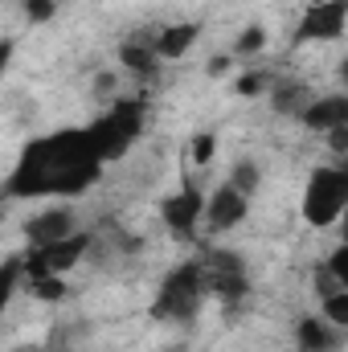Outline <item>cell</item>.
Returning a JSON list of instances; mask_svg holds the SVG:
<instances>
[{"label":"cell","instance_id":"17","mask_svg":"<svg viewBox=\"0 0 348 352\" xmlns=\"http://www.w3.org/2000/svg\"><path fill=\"white\" fill-rule=\"evenodd\" d=\"M230 184H234L238 192H246V197H250V192H254V188L262 184L259 164H254V160H238V164L230 168Z\"/></svg>","mask_w":348,"mask_h":352},{"label":"cell","instance_id":"15","mask_svg":"<svg viewBox=\"0 0 348 352\" xmlns=\"http://www.w3.org/2000/svg\"><path fill=\"white\" fill-rule=\"evenodd\" d=\"M320 316L332 324V328H345L348 332V291L340 287V291H332L328 299H320Z\"/></svg>","mask_w":348,"mask_h":352},{"label":"cell","instance_id":"25","mask_svg":"<svg viewBox=\"0 0 348 352\" xmlns=\"http://www.w3.org/2000/svg\"><path fill=\"white\" fill-rule=\"evenodd\" d=\"M230 62H234V54H221V58H213V62H209V74H213V78H217V74H226V70H230Z\"/></svg>","mask_w":348,"mask_h":352},{"label":"cell","instance_id":"23","mask_svg":"<svg viewBox=\"0 0 348 352\" xmlns=\"http://www.w3.org/2000/svg\"><path fill=\"white\" fill-rule=\"evenodd\" d=\"M332 291H340V278H336V274L328 270V263H324L320 270H316V295H320V299H328Z\"/></svg>","mask_w":348,"mask_h":352},{"label":"cell","instance_id":"29","mask_svg":"<svg viewBox=\"0 0 348 352\" xmlns=\"http://www.w3.org/2000/svg\"><path fill=\"white\" fill-rule=\"evenodd\" d=\"M316 4H320V0H316Z\"/></svg>","mask_w":348,"mask_h":352},{"label":"cell","instance_id":"10","mask_svg":"<svg viewBox=\"0 0 348 352\" xmlns=\"http://www.w3.org/2000/svg\"><path fill=\"white\" fill-rule=\"evenodd\" d=\"M348 123V94H324V98H316L307 111H303V127L307 131H336V127H345Z\"/></svg>","mask_w":348,"mask_h":352},{"label":"cell","instance_id":"7","mask_svg":"<svg viewBox=\"0 0 348 352\" xmlns=\"http://www.w3.org/2000/svg\"><path fill=\"white\" fill-rule=\"evenodd\" d=\"M205 201L209 197H201L197 184H184L180 192L160 201V217H164V226L173 230L176 238H193L197 234V221H205Z\"/></svg>","mask_w":348,"mask_h":352},{"label":"cell","instance_id":"22","mask_svg":"<svg viewBox=\"0 0 348 352\" xmlns=\"http://www.w3.org/2000/svg\"><path fill=\"white\" fill-rule=\"evenodd\" d=\"M328 270L340 278V287L348 291V242H345V246H336V250L328 254Z\"/></svg>","mask_w":348,"mask_h":352},{"label":"cell","instance_id":"4","mask_svg":"<svg viewBox=\"0 0 348 352\" xmlns=\"http://www.w3.org/2000/svg\"><path fill=\"white\" fill-rule=\"evenodd\" d=\"M201 263H205V278H209V295H217L221 303H242V295L250 291V278H246V266L238 254H230V250H209V254H201Z\"/></svg>","mask_w":348,"mask_h":352},{"label":"cell","instance_id":"5","mask_svg":"<svg viewBox=\"0 0 348 352\" xmlns=\"http://www.w3.org/2000/svg\"><path fill=\"white\" fill-rule=\"evenodd\" d=\"M135 135H140V107H115L107 119H98L90 127V140H94L102 160H115Z\"/></svg>","mask_w":348,"mask_h":352},{"label":"cell","instance_id":"14","mask_svg":"<svg viewBox=\"0 0 348 352\" xmlns=\"http://www.w3.org/2000/svg\"><path fill=\"white\" fill-rule=\"evenodd\" d=\"M119 62L131 70V74H156V66L164 62L160 54H156V45H144V41H123L119 45Z\"/></svg>","mask_w":348,"mask_h":352},{"label":"cell","instance_id":"26","mask_svg":"<svg viewBox=\"0 0 348 352\" xmlns=\"http://www.w3.org/2000/svg\"><path fill=\"white\" fill-rule=\"evenodd\" d=\"M336 74H340V82H345V87H348V58H345V62H340V70H336Z\"/></svg>","mask_w":348,"mask_h":352},{"label":"cell","instance_id":"1","mask_svg":"<svg viewBox=\"0 0 348 352\" xmlns=\"http://www.w3.org/2000/svg\"><path fill=\"white\" fill-rule=\"evenodd\" d=\"M102 156L87 131H58L25 148L21 164L12 168L4 192L8 197H74L94 184Z\"/></svg>","mask_w":348,"mask_h":352},{"label":"cell","instance_id":"13","mask_svg":"<svg viewBox=\"0 0 348 352\" xmlns=\"http://www.w3.org/2000/svg\"><path fill=\"white\" fill-rule=\"evenodd\" d=\"M295 344H299V352H328L332 349V324H328L324 316H307V320H299Z\"/></svg>","mask_w":348,"mask_h":352},{"label":"cell","instance_id":"16","mask_svg":"<svg viewBox=\"0 0 348 352\" xmlns=\"http://www.w3.org/2000/svg\"><path fill=\"white\" fill-rule=\"evenodd\" d=\"M262 50H266V29L262 25H246L238 33V41H234V58H254Z\"/></svg>","mask_w":348,"mask_h":352},{"label":"cell","instance_id":"19","mask_svg":"<svg viewBox=\"0 0 348 352\" xmlns=\"http://www.w3.org/2000/svg\"><path fill=\"white\" fill-rule=\"evenodd\" d=\"M213 152H217V135H213V131H201V135H193V148H188L193 164H209V160H213Z\"/></svg>","mask_w":348,"mask_h":352},{"label":"cell","instance_id":"28","mask_svg":"<svg viewBox=\"0 0 348 352\" xmlns=\"http://www.w3.org/2000/svg\"><path fill=\"white\" fill-rule=\"evenodd\" d=\"M345 131H348V123H345Z\"/></svg>","mask_w":348,"mask_h":352},{"label":"cell","instance_id":"18","mask_svg":"<svg viewBox=\"0 0 348 352\" xmlns=\"http://www.w3.org/2000/svg\"><path fill=\"white\" fill-rule=\"evenodd\" d=\"M29 287H33V295L45 299V303L66 299V274H45V278H37V283H29Z\"/></svg>","mask_w":348,"mask_h":352},{"label":"cell","instance_id":"12","mask_svg":"<svg viewBox=\"0 0 348 352\" xmlns=\"http://www.w3.org/2000/svg\"><path fill=\"white\" fill-rule=\"evenodd\" d=\"M312 102H316V94L303 87V82H295V78H283V82L270 87V111L274 115H299L303 119V111Z\"/></svg>","mask_w":348,"mask_h":352},{"label":"cell","instance_id":"3","mask_svg":"<svg viewBox=\"0 0 348 352\" xmlns=\"http://www.w3.org/2000/svg\"><path fill=\"white\" fill-rule=\"evenodd\" d=\"M345 217H348V168L320 164L307 176V188H303V221L316 226V230H328Z\"/></svg>","mask_w":348,"mask_h":352},{"label":"cell","instance_id":"20","mask_svg":"<svg viewBox=\"0 0 348 352\" xmlns=\"http://www.w3.org/2000/svg\"><path fill=\"white\" fill-rule=\"evenodd\" d=\"M54 12H58V0H25V21L29 25H45V21H54Z\"/></svg>","mask_w":348,"mask_h":352},{"label":"cell","instance_id":"27","mask_svg":"<svg viewBox=\"0 0 348 352\" xmlns=\"http://www.w3.org/2000/svg\"><path fill=\"white\" fill-rule=\"evenodd\" d=\"M164 352H188V344H168Z\"/></svg>","mask_w":348,"mask_h":352},{"label":"cell","instance_id":"8","mask_svg":"<svg viewBox=\"0 0 348 352\" xmlns=\"http://www.w3.org/2000/svg\"><path fill=\"white\" fill-rule=\"evenodd\" d=\"M246 209H250V197L238 192V188L226 180V184L205 201V226H209L213 234H226V230H234V226L246 221Z\"/></svg>","mask_w":348,"mask_h":352},{"label":"cell","instance_id":"24","mask_svg":"<svg viewBox=\"0 0 348 352\" xmlns=\"http://www.w3.org/2000/svg\"><path fill=\"white\" fill-rule=\"evenodd\" d=\"M21 270H25V258H8L4 263V299H12V291L21 283Z\"/></svg>","mask_w":348,"mask_h":352},{"label":"cell","instance_id":"21","mask_svg":"<svg viewBox=\"0 0 348 352\" xmlns=\"http://www.w3.org/2000/svg\"><path fill=\"white\" fill-rule=\"evenodd\" d=\"M274 82H270V74H259V70H246L242 78H238V94L242 98H254V94H262V90H270Z\"/></svg>","mask_w":348,"mask_h":352},{"label":"cell","instance_id":"9","mask_svg":"<svg viewBox=\"0 0 348 352\" xmlns=\"http://www.w3.org/2000/svg\"><path fill=\"white\" fill-rule=\"evenodd\" d=\"M74 209H41L37 217L25 221V238L29 246H54V242H66L74 238Z\"/></svg>","mask_w":348,"mask_h":352},{"label":"cell","instance_id":"2","mask_svg":"<svg viewBox=\"0 0 348 352\" xmlns=\"http://www.w3.org/2000/svg\"><path fill=\"white\" fill-rule=\"evenodd\" d=\"M209 295V278H205V263H180L173 274H164V287L152 303V316L164 324H188L201 307V299Z\"/></svg>","mask_w":348,"mask_h":352},{"label":"cell","instance_id":"11","mask_svg":"<svg viewBox=\"0 0 348 352\" xmlns=\"http://www.w3.org/2000/svg\"><path fill=\"white\" fill-rule=\"evenodd\" d=\"M197 37H201V25L180 21V25H164L152 45H156V54H160L164 62H176V58H184V54L197 45Z\"/></svg>","mask_w":348,"mask_h":352},{"label":"cell","instance_id":"6","mask_svg":"<svg viewBox=\"0 0 348 352\" xmlns=\"http://www.w3.org/2000/svg\"><path fill=\"white\" fill-rule=\"evenodd\" d=\"M348 25V0H320L303 12L299 29H295V41H336Z\"/></svg>","mask_w":348,"mask_h":352}]
</instances>
